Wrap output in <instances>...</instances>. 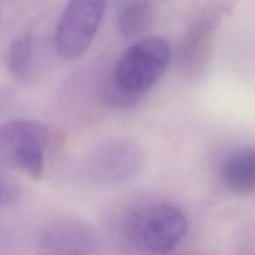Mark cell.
Here are the masks:
<instances>
[{"label":"cell","instance_id":"cell-10","mask_svg":"<svg viewBox=\"0 0 255 255\" xmlns=\"http://www.w3.org/2000/svg\"><path fill=\"white\" fill-rule=\"evenodd\" d=\"M11 74L21 81H28L33 73L34 39L26 33L15 39L9 46L6 57Z\"/></svg>","mask_w":255,"mask_h":255},{"label":"cell","instance_id":"cell-5","mask_svg":"<svg viewBox=\"0 0 255 255\" xmlns=\"http://www.w3.org/2000/svg\"><path fill=\"white\" fill-rule=\"evenodd\" d=\"M141 148L127 138H112L96 146L85 161L86 174L98 183L119 184L135 177L143 167Z\"/></svg>","mask_w":255,"mask_h":255},{"label":"cell","instance_id":"cell-7","mask_svg":"<svg viewBox=\"0 0 255 255\" xmlns=\"http://www.w3.org/2000/svg\"><path fill=\"white\" fill-rule=\"evenodd\" d=\"M39 247L48 254H94L100 247V238L89 224L78 220H61L43 230Z\"/></svg>","mask_w":255,"mask_h":255},{"label":"cell","instance_id":"cell-1","mask_svg":"<svg viewBox=\"0 0 255 255\" xmlns=\"http://www.w3.org/2000/svg\"><path fill=\"white\" fill-rule=\"evenodd\" d=\"M124 231L135 249L149 254H166L182 242L188 231V221L174 205L151 204L129 211L124 219Z\"/></svg>","mask_w":255,"mask_h":255},{"label":"cell","instance_id":"cell-12","mask_svg":"<svg viewBox=\"0 0 255 255\" xmlns=\"http://www.w3.org/2000/svg\"><path fill=\"white\" fill-rule=\"evenodd\" d=\"M19 195V188L12 182L0 181V206L14 201Z\"/></svg>","mask_w":255,"mask_h":255},{"label":"cell","instance_id":"cell-6","mask_svg":"<svg viewBox=\"0 0 255 255\" xmlns=\"http://www.w3.org/2000/svg\"><path fill=\"white\" fill-rule=\"evenodd\" d=\"M222 7L209 3L199 9L185 31L178 48L180 70L189 78L198 77L208 65Z\"/></svg>","mask_w":255,"mask_h":255},{"label":"cell","instance_id":"cell-4","mask_svg":"<svg viewBox=\"0 0 255 255\" xmlns=\"http://www.w3.org/2000/svg\"><path fill=\"white\" fill-rule=\"evenodd\" d=\"M107 0H68L58 21L55 47L65 60L83 56L101 26Z\"/></svg>","mask_w":255,"mask_h":255},{"label":"cell","instance_id":"cell-2","mask_svg":"<svg viewBox=\"0 0 255 255\" xmlns=\"http://www.w3.org/2000/svg\"><path fill=\"white\" fill-rule=\"evenodd\" d=\"M171 57L170 46L164 38L144 37L121 56L112 76L125 90L142 96L165 73Z\"/></svg>","mask_w":255,"mask_h":255},{"label":"cell","instance_id":"cell-3","mask_svg":"<svg viewBox=\"0 0 255 255\" xmlns=\"http://www.w3.org/2000/svg\"><path fill=\"white\" fill-rule=\"evenodd\" d=\"M48 132L41 124L16 120L0 127V165L19 169L34 179L44 172Z\"/></svg>","mask_w":255,"mask_h":255},{"label":"cell","instance_id":"cell-11","mask_svg":"<svg viewBox=\"0 0 255 255\" xmlns=\"http://www.w3.org/2000/svg\"><path fill=\"white\" fill-rule=\"evenodd\" d=\"M100 97L103 103L110 107L127 108L136 104L141 98V95L125 90L110 75L100 85Z\"/></svg>","mask_w":255,"mask_h":255},{"label":"cell","instance_id":"cell-8","mask_svg":"<svg viewBox=\"0 0 255 255\" xmlns=\"http://www.w3.org/2000/svg\"><path fill=\"white\" fill-rule=\"evenodd\" d=\"M225 187L239 196H249L255 187V150L245 147L229 156L220 167Z\"/></svg>","mask_w":255,"mask_h":255},{"label":"cell","instance_id":"cell-9","mask_svg":"<svg viewBox=\"0 0 255 255\" xmlns=\"http://www.w3.org/2000/svg\"><path fill=\"white\" fill-rule=\"evenodd\" d=\"M152 21L153 9L149 0H135L120 11L116 27L123 37L134 39L144 35L150 29Z\"/></svg>","mask_w":255,"mask_h":255}]
</instances>
